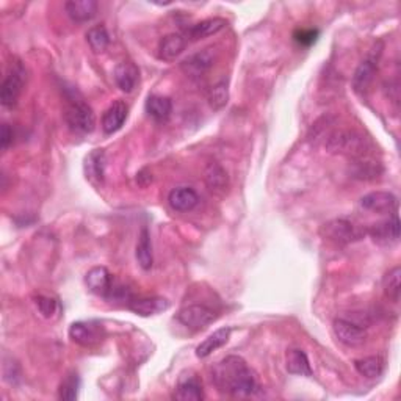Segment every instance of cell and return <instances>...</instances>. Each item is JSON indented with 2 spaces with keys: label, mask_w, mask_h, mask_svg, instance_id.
Returning <instances> with one entry per match:
<instances>
[{
  "label": "cell",
  "mask_w": 401,
  "mask_h": 401,
  "mask_svg": "<svg viewBox=\"0 0 401 401\" xmlns=\"http://www.w3.org/2000/svg\"><path fill=\"white\" fill-rule=\"evenodd\" d=\"M13 143V131L8 124L2 126V132H0V146L2 150H6Z\"/></svg>",
  "instance_id": "37"
},
{
  "label": "cell",
  "mask_w": 401,
  "mask_h": 401,
  "mask_svg": "<svg viewBox=\"0 0 401 401\" xmlns=\"http://www.w3.org/2000/svg\"><path fill=\"white\" fill-rule=\"evenodd\" d=\"M114 82H116L118 88L123 92H132L137 88V83L140 80V71L131 61H123L114 68Z\"/></svg>",
  "instance_id": "17"
},
{
  "label": "cell",
  "mask_w": 401,
  "mask_h": 401,
  "mask_svg": "<svg viewBox=\"0 0 401 401\" xmlns=\"http://www.w3.org/2000/svg\"><path fill=\"white\" fill-rule=\"evenodd\" d=\"M354 367L359 371V375L369 379H375L383 375L384 361L379 356H369L364 357V359H357L354 362Z\"/></svg>",
  "instance_id": "29"
},
{
  "label": "cell",
  "mask_w": 401,
  "mask_h": 401,
  "mask_svg": "<svg viewBox=\"0 0 401 401\" xmlns=\"http://www.w3.org/2000/svg\"><path fill=\"white\" fill-rule=\"evenodd\" d=\"M27 80L25 68L19 61L13 63L8 71V74L5 76L2 87H0V100L5 107H14L18 102V99L23 92V88Z\"/></svg>",
  "instance_id": "5"
},
{
  "label": "cell",
  "mask_w": 401,
  "mask_h": 401,
  "mask_svg": "<svg viewBox=\"0 0 401 401\" xmlns=\"http://www.w3.org/2000/svg\"><path fill=\"white\" fill-rule=\"evenodd\" d=\"M85 282H87L88 289L92 293L100 297H109V293L113 287V277L110 271L105 267L91 268L87 273V277H85Z\"/></svg>",
  "instance_id": "16"
},
{
  "label": "cell",
  "mask_w": 401,
  "mask_h": 401,
  "mask_svg": "<svg viewBox=\"0 0 401 401\" xmlns=\"http://www.w3.org/2000/svg\"><path fill=\"white\" fill-rule=\"evenodd\" d=\"M105 331L102 325L95 321H77L69 328V337L77 345L82 347H95L102 342Z\"/></svg>",
  "instance_id": "7"
},
{
  "label": "cell",
  "mask_w": 401,
  "mask_h": 401,
  "mask_svg": "<svg viewBox=\"0 0 401 401\" xmlns=\"http://www.w3.org/2000/svg\"><path fill=\"white\" fill-rule=\"evenodd\" d=\"M215 59H217V52H215L213 47H207L199 50V52L190 55L188 59H185L181 63V69L185 76H188L191 78H198V77H203L207 71H209Z\"/></svg>",
  "instance_id": "9"
},
{
  "label": "cell",
  "mask_w": 401,
  "mask_h": 401,
  "mask_svg": "<svg viewBox=\"0 0 401 401\" xmlns=\"http://www.w3.org/2000/svg\"><path fill=\"white\" fill-rule=\"evenodd\" d=\"M384 44L381 41H378L376 44L371 47L369 55L361 61L359 66L356 68L354 76H353V88L359 95H365L369 91L371 82H373L375 74L378 71V63L381 59Z\"/></svg>",
  "instance_id": "4"
},
{
  "label": "cell",
  "mask_w": 401,
  "mask_h": 401,
  "mask_svg": "<svg viewBox=\"0 0 401 401\" xmlns=\"http://www.w3.org/2000/svg\"><path fill=\"white\" fill-rule=\"evenodd\" d=\"M384 295L388 297L392 303H398L401 293V268L393 267L385 273L383 279Z\"/></svg>",
  "instance_id": "30"
},
{
  "label": "cell",
  "mask_w": 401,
  "mask_h": 401,
  "mask_svg": "<svg viewBox=\"0 0 401 401\" xmlns=\"http://www.w3.org/2000/svg\"><path fill=\"white\" fill-rule=\"evenodd\" d=\"M63 116L68 127L76 133L87 135L95 131L96 127V114L83 100H71L64 109Z\"/></svg>",
  "instance_id": "3"
},
{
  "label": "cell",
  "mask_w": 401,
  "mask_h": 401,
  "mask_svg": "<svg viewBox=\"0 0 401 401\" xmlns=\"http://www.w3.org/2000/svg\"><path fill=\"white\" fill-rule=\"evenodd\" d=\"M78 390H80V378H78L76 371H73V373H69L63 379L59 397L64 401H74L78 397Z\"/></svg>",
  "instance_id": "32"
},
{
  "label": "cell",
  "mask_w": 401,
  "mask_h": 401,
  "mask_svg": "<svg viewBox=\"0 0 401 401\" xmlns=\"http://www.w3.org/2000/svg\"><path fill=\"white\" fill-rule=\"evenodd\" d=\"M87 41L92 52L102 54L110 44V35L104 25H95L88 30Z\"/></svg>",
  "instance_id": "31"
},
{
  "label": "cell",
  "mask_w": 401,
  "mask_h": 401,
  "mask_svg": "<svg viewBox=\"0 0 401 401\" xmlns=\"http://www.w3.org/2000/svg\"><path fill=\"white\" fill-rule=\"evenodd\" d=\"M285 365H287L289 373L298 376H312V369L309 359L304 351L301 349H289L285 356Z\"/></svg>",
  "instance_id": "25"
},
{
  "label": "cell",
  "mask_w": 401,
  "mask_h": 401,
  "mask_svg": "<svg viewBox=\"0 0 401 401\" xmlns=\"http://www.w3.org/2000/svg\"><path fill=\"white\" fill-rule=\"evenodd\" d=\"M174 398L179 401H199L204 398L203 384L196 376L182 378L177 384Z\"/></svg>",
  "instance_id": "24"
},
{
  "label": "cell",
  "mask_w": 401,
  "mask_h": 401,
  "mask_svg": "<svg viewBox=\"0 0 401 401\" xmlns=\"http://www.w3.org/2000/svg\"><path fill=\"white\" fill-rule=\"evenodd\" d=\"M370 237L373 239L378 245H392V243H397L400 239V220L398 215L393 213L389 220L381 221V223L373 225L370 227Z\"/></svg>",
  "instance_id": "11"
},
{
  "label": "cell",
  "mask_w": 401,
  "mask_h": 401,
  "mask_svg": "<svg viewBox=\"0 0 401 401\" xmlns=\"http://www.w3.org/2000/svg\"><path fill=\"white\" fill-rule=\"evenodd\" d=\"M128 309L140 317H150V315H159L169 309V301L162 297L150 298H137L128 303Z\"/></svg>",
  "instance_id": "14"
},
{
  "label": "cell",
  "mask_w": 401,
  "mask_h": 401,
  "mask_svg": "<svg viewBox=\"0 0 401 401\" xmlns=\"http://www.w3.org/2000/svg\"><path fill=\"white\" fill-rule=\"evenodd\" d=\"M105 167H107V157L104 149H95L85 157L83 169L85 176H87L88 181L99 187V185L104 184L105 179Z\"/></svg>",
  "instance_id": "13"
},
{
  "label": "cell",
  "mask_w": 401,
  "mask_h": 401,
  "mask_svg": "<svg viewBox=\"0 0 401 401\" xmlns=\"http://www.w3.org/2000/svg\"><path fill=\"white\" fill-rule=\"evenodd\" d=\"M135 256H137L138 265L143 270H150L154 263V256H152V243H150V234L148 231V227H141L140 235H138V243H137V251H135Z\"/></svg>",
  "instance_id": "27"
},
{
  "label": "cell",
  "mask_w": 401,
  "mask_h": 401,
  "mask_svg": "<svg viewBox=\"0 0 401 401\" xmlns=\"http://www.w3.org/2000/svg\"><path fill=\"white\" fill-rule=\"evenodd\" d=\"M231 337V328H221L218 331H215L210 334L204 342H200L196 348V356L199 359H204V357L210 356L213 351H217L220 348H223Z\"/></svg>",
  "instance_id": "23"
},
{
  "label": "cell",
  "mask_w": 401,
  "mask_h": 401,
  "mask_svg": "<svg viewBox=\"0 0 401 401\" xmlns=\"http://www.w3.org/2000/svg\"><path fill=\"white\" fill-rule=\"evenodd\" d=\"M35 303H37L38 311L44 318H52L54 315L59 312V303H56V299L54 298L40 295L37 297V301H35Z\"/></svg>",
  "instance_id": "34"
},
{
  "label": "cell",
  "mask_w": 401,
  "mask_h": 401,
  "mask_svg": "<svg viewBox=\"0 0 401 401\" xmlns=\"http://www.w3.org/2000/svg\"><path fill=\"white\" fill-rule=\"evenodd\" d=\"M212 381L223 393L249 397L259 390L256 373L240 356H227L212 369Z\"/></svg>",
  "instance_id": "1"
},
{
  "label": "cell",
  "mask_w": 401,
  "mask_h": 401,
  "mask_svg": "<svg viewBox=\"0 0 401 401\" xmlns=\"http://www.w3.org/2000/svg\"><path fill=\"white\" fill-rule=\"evenodd\" d=\"M127 113H128V107L126 105V102H123V100L113 102L109 109L105 110L102 116V131L109 135L118 132L126 123Z\"/></svg>",
  "instance_id": "15"
},
{
  "label": "cell",
  "mask_w": 401,
  "mask_h": 401,
  "mask_svg": "<svg viewBox=\"0 0 401 401\" xmlns=\"http://www.w3.org/2000/svg\"><path fill=\"white\" fill-rule=\"evenodd\" d=\"M168 203L176 212H190L198 205L199 196L191 187H177L169 193Z\"/></svg>",
  "instance_id": "20"
},
{
  "label": "cell",
  "mask_w": 401,
  "mask_h": 401,
  "mask_svg": "<svg viewBox=\"0 0 401 401\" xmlns=\"http://www.w3.org/2000/svg\"><path fill=\"white\" fill-rule=\"evenodd\" d=\"M215 318H217V315H215L213 309L203 304L185 306L177 313V320L190 329H203L213 323Z\"/></svg>",
  "instance_id": "8"
},
{
  "label": "cell",
  "mask_w": 401,
  "mask_h": 401,
  "mask_svg": "<svg viewBox=\"0 0 401 401\" xmlns=\"http://www.w3.org/2000/svg\"><path fill=\"white\" fill-rule=\"evenodd\" d=\"M351 173L354 174V177L362 179V181H371V179H376L381 176L383 167L381 163L376 162L375 159L370 157H364V159L353 160V169Z\"/></svg>",
  "instance_id": "26"
},
{
  "label": "cell",
  "mask_w": 401,
  "mask_h": 401,
  "mask_svg": "<svg viewBox=\"0 0 401 401\" xmlns=\"http://www.w3.org/2000/svg\"><path fill=\"white\" fill-rule=\"evenodd\" d=\"M321 237L328 241H333L335 245H349V243L362 239L364 232L357 229L353 223L347 220H333L320 229Z\"/></svg>",
  "instance_id": "6"
},
{
  "label": "cell",
  "mask_w": 401,
  "mask_h": 401,
  "mask_svg": "<svg viewBox=\"0 0 401 401\" xmlns=\"http://www.w3.org/2000/svg\"><path fill=\"white\" fill-rule=\"evenodd\" d=\"M226 25H227L226 20L221 19V18H212V19L200 20V23L191 25L188 28V30H187V40L198 41V40H204V38L213 37V35H217L218 32L223 30Z\"/></svg>",
  "instance_id": "22"
},
{
  "label": "cell",
  "mask_w": 401,
  "mask_h": 401,
  "mask_svg": "<svg viewBox=\"0 0 401 401\" xmlns=\"http://www.w3.org/2000/svg\"><path fill=\"white\" fill-rule=\"evenodd\" d=\"M361 205L375 213H390L397 210L398 199L389 191H373L361 199Z\"/></svg>",
  "instance_id": "12"
},
{
  "label": "cell",
  "mask_w": 401,
  "mask_h": 401,
  "mask_svg": "<svg viewBox=\"0 0 401 401\" xmlns=\"http://www.w3.org/2000/svg\"><path fill=\"white\" fill-rule=\"evenodd\" d=\"M204 181L209 190L212 193H217V195H225L229 188V176L226 169L217 162L207 164L204 171Z\"/></svg>",
  "instance_id": "19"
},
{
  "label": "cell",
  "mask_w": 401,
  "mask_h": 401,
  "mask_svg": "<svg viewBox=\"0 0 401 401\" xmlns=\"http://www.w3.org/2000/svg\"><path fill=\"white\" fill-rule=\"evenodd\" d=\"M187 47V38L181 33H169L160 40L159 55L164 61H174Z\"/></svg>",
  "instance_id": "21"
},
{
  "label": "cell",
  "mask_w": 401,
  "mask_h": 401,
  "mask_svg": "<svg viewBox=\"0 0 401 401\" xmlns=\"http://www.w3.org/2000/svg\"><path fill=\"white\" fill-rule=\"evenodd\" d=\"M68 16L74 20V23L83 24L88 23L97 14V2L95 0H69L64 5Z\"/></svg>",
  "instance_id": "18"
},
{
  "label": "cell",
  "mask_w": 401,
  "mask_h": 401,
  "mask_svg": "<svg viewBox=\"0 0 401 401\" xmlns=\"http://www.w3.org/2000/svg\"><path fill=\"white\" fill-rule=\"evenodd\" d=\"M335 337L347 347H359L367 340V333L362 326L348 318H335L333 323Z\"/></svg>",
  "instance_id": "10"
},
{
  "label": "cell",
  "mask_w": 401,
  "mask_h": 401,
  "mask_svg": "<svg viewBox=\"0 0 401 401\" xmlns=\"http://www.w3.org/2000/svg\"><path fill=\"white\" fill-rule=\"evenodd\" d=\"M4 376H5V381H8L11 384H16L20 379L19 365L16 362H13V359L11 361H5V364H4Z\"/></svg>",
  "instance_id": "35"
},
{
  "label": "cell",
  "mask_w": 401,
  "mask_h": 401,
  "mask_svg": "<svg viewBox=\"0 0 401 401\" xmlns=\"http://www.w3.org/2000/svg\"><path fill=\"white\" fill-rule=\"evenodd\" d=\"M229 99V91L227 85L225 82H221L210 90L209 92V104L213 110H221L227 104Z\"/></svg>",
  "instance_id": "33"
},
{
  "label": "cell",
  "mask_w": 401,
  "mask_h": 401,
  "mask_svg": "<svg viewBox=\"0 0 401 401\" xmlns=\"http://www.w3.org/2000/svg\"><path fill=\"white\" fill-rule=\"evenodd\" d=\"M318 37V30H298L295 33V41L301 46H311L317 41Z\"/></svg>",
  "instance_id": "36"
},
{
  "label": "cell",
  "mask_w": 401,
  "mask_h": 401,
  "mask_svg": "<svg viewBox=\"0 0 401 401\" xmlns=\"http://www.w3.org/2000/svg\"><path fill=\"white\" fill-rule=\"evenodd\" d=\"M325 146L331 154L347 155L351 160L370 157L373 150L371 141L356 131H335L329 133Z\"/></svg>",
  "instance_id": "2"
},
{
  "label": "cell",
  "mask_w": 401,
  "mask_h": 401,
  "mask_svg": "<svg viewBox=\"0 0 401 401\" xmlns=\"http://www.w3.org/2000/svg\"><path fill=\"white\" fill-rule=\"evenodd\" d=\"M146 112L152 119L163 123L173 113V104L168 97L163 96H149L146 100Z\"/></svg>",
  "instance_id": "28"
}]
</instances>
